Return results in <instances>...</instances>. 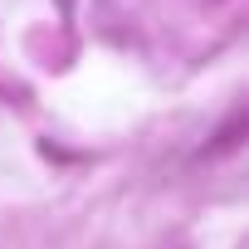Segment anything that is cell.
I'll return each mask as SVG.
<instances>
[{
	"instance_id": "cell-1",
	"label": "cell",
	"mask_w": 249,
	"mask_h": 249,
	"mask_svg": "<svg viewBox=\"0 0 249 249\" xmlns=\"http://www.w3.org/2000/svg\"><path fill=\"white\" fill-rule=\"evenodd\" d=\"M239 137H244V112H234V117H230V127H225V132H220V137H215V142H210L200 157H220V152H234V147H239Z\"/></svg>"
}]
</instances>
